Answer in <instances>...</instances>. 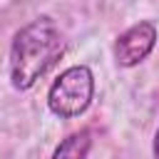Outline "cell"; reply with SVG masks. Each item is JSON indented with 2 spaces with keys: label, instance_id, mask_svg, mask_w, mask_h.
Masks as SVG:
<instances>
[{
  "label": "cell",
  "instance_id": "6da1fadb",
  "mask_svg": "<svg viewBox=\"0 0 159 159\" xmlns=\"http://www.w3.org/2000/svg\"><path fill=\"white\" fill-rule=\"evenodd\" d=\"M65 40L57 22L47 15L20 27L10 45V82L15 89H30L62 55Z\"/></svg>",
  "mask_w": 159,
  "mask_h": 159
},
{
  "label": "cell",
  "instance_id": "7a4b0ae2",
  "mask_svg": "<svg viewBox=\"0 0 159 159\" xmlns=\"http://www.w3.org/2000/svg\"><path fill=\"white\" fill-rule=\"evenodd\" d=\"M94 97V75L87 65H72L47 89V107L60 119H72L87 112Z\"/></svg>",
  "mask_w": 159,
  "mask_h": 159
},
{
  "label": "cell",
  "instance_id": "3957f363",
  "mask_svg": "<svg viewBox=\"0 0 159 159\" xmlns=\"http://www.w3.org/2000/svg\"><path fill=\"white\" fill-rule=\"evenodd\" d=\"M157 25L152 20H139L132 27H127L117 42H114V60L119 67H137L139 62H144L154 45H157Z\"/></svg>",
  "mask_w": 159,
  "mask_h": 159
},
{
  "label": "cell",
  "instance_id": "277c9868",
  "mask_svg": "<svg viewBox=\"0 0 159 159\" xmlns=\"http://www.w3.org/2000/svg\"><path fill=\"white\" fill-rule=\"evenodd\" d=\"M89 147H92V134H89V129H80V132L67 134V137L55 147V152H52L50 159H87Z\"/></svg>",
  "mask_w": 159,
  "mask_h": 159
},
{
  "label": "cell",
  "instance_id": "5b68a950",
  "mask_svg": "<svg viewBox=\"0 0 159 159\" xmlns=\"http://www.w3.org/2000/svg\"><path fill=\"white\" fill-rule=\"evenodd\" d=\"M152 152H154V159H159V129L154 134V144H152Z\"/></svg>",
  "mask_w": 159,
  "mask_h": 159
}]
</instances>
